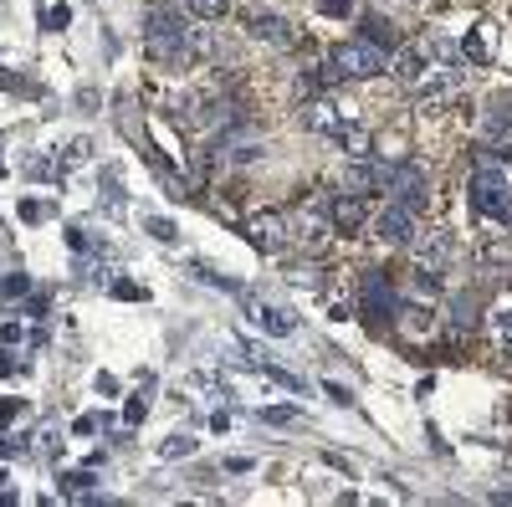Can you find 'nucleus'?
Listing matches in <instances>:
<instances>
[{
	"instance_id": "c85d7f7f",
	"label": "nucleus",
	"mask_w": 512,
	"mask_h": 507,
	"mask_svg": "<svg viewBox=\"0 0 512 507\" xmlns=\"http://www.w3.org/2000/svg\"><path fill=\"white\" fill-rule=\"evenodd\" d=\"M16 369V354H6V349H0V374H11Z\"/></svg>"
},
{
	"instance_id": "412c9836",
	"label": "nucleus",
	"mask_w": 512,
	"mask_h": 507,
	"mask_svg": "<svg viewBox=\"0 0 512 507\" xmlns=\"http://www.w3.org/2000/svg\"><path fill=\"white\" fill-rule=\"evenodd\" d=\"M149 236H159V241H175L180 231H175V221H149Z\"/></svg>"
},
{
	"instance_id": "ddd939ff",
	"label": "nucleus",
	"mask_w": 512,
	"mask_h": 507,
	"mask_svg": "<svg viewBox=\"0 0 512 507\" xmlns=\"http://www.w3.org/2000/svg\"><path fill=\"white\" fill-rule=\"evenodd\" d=\"M492 52H497V36L487 26H477L472 36H466V57H472V62H492Z\"/></svg>"
},
{
	"instance_id": "f3484780",
	"label": "nucleus",
	"mask_w": 512,
	"mask_h": 507,
	"mask_svg": "<svg viewBox=\"0 0 512 507\" xmlns=\"http://www.w3.org/2000/svg\"><path fill=\"white\" fill-rule=\"evenodd\" d=\"M364 31H369L364 41H374V47H390V41H395V31H390V21H379V16H369V21H364Z\"/></svg>"
},
{
	"instance_id": "39448f33",
	"label": "nucleus",
	"mask_w": 512,
	"mask_h": 507,
	"mask_svg": "<svg viewBox=\"0 0 512 507\" xmlns=\"http://www.w3.org/2000/svg\"><path fill=\"white\" fill-rule=\"evenodd\" d=\"M287 236L308 241V246H328V241H333V216H328V200H323V195L297 200V205H292V216H287Z\"/></svg>"
},
{
	"instance_id": "9b49d317",
	"label": "nucleus",
	"mask_w": 512,
	"mask_h": 507,
	"mask_svg": "<svg viewBox=\"0 0 512 507\" xmlns=\"http://www.w3.org/2000/svg\"><path fill=\"white\" fill-rule=\"evenodd\" d=\"M379 236L390 241V246H410V241H415V210L395 200V205L379 216Z\"/></svg>"
},
{
	"instance_id": "9d476101",
	"label": "nucleus",
	"mask_w": 512,
	"mask_h": 507,
	"mask_svg": "<svg viewBox=\"0 0 512 507\" xmlns=\"http://www.w3.org/2000/svg\"><path fill=\"white\" fill-rule=\"evenodd\" d=\"M328 216H333V231L338 236H354L364 226V216H369V205H364V195H333L328 200Z\"/></svg>"
},
{
	"instance_id": "cd10ccee",
	"label": "nucleus",
	"mask_w": 512,
	"mask_h": 507,
	"mask_svg": "<svg viewBox=\"0 0 512 507\" xmlns=\"http://www.w3.org/2000/svg\"><path fill=\"white\" fill-rule=\"evenodd\" d=\"M251 467H256L251 456H231V461H226V472H251Z\"/></svg>"
},
{
	"instance_id": "f257e3e1",
	"label": "nucleus",
	"mask_w": 512,
	"mask_h": 507,
	"mask_svg": "<svg viewBox=\"0 0 512 507\" xmlns=\"http://www.w3.org/2000/svg\"><path fill=\"white\" fill-rule=\"evenodd\" d=\"M472 200L482 216L512 226V159L502 154H477V175H472Z\"/></svg>"
},
{
	"instance_id": "2eb2a0df",
	"label": "nucleus",
	"mask_w": 512,
	"mask_h": 507,
	"mask_svg": "<svg viewBox=\"0 0 512 507\" xmlns=\"http://www.w3.org/2000/svg\"><path fill=\"white\" fill-rule=\"evenodd\" d=\"M159 456H164V461H175V456H195V436H169V441H159Z\"/></svg>"
},
{
	"instance_id": "20e7f679",
	"label": "nucleus",
	"mask_w": 512,
	"mask_h": 507,
	"mask_svg": "<svg viewBox=\"0 0 512 507\" xmlns=\"http://www.w3.org/2000/svg\"><path fill=\"white\" fill-rule=\"evenodd\" d=\"M303 123L313 134H323V139H333V144H344L349 154H369V139H364V129H354V123H344V113H338L333 103H308L303 108Z\"/></svg>"
},
{
	"instance_id": "1a4fd4ad",
	"label": "nucleus",
	"mask_w": 512,
	"mask_h": 507,
	"mask_svg": "<svg viewBox=\"0 0 512 507\" xmlns=\"http://www.w3.org/2000/svg\"><path fill=\"white\" fill-rule=\"evenodd\" d=\"M185 31H180V21L175 16H149V47L159 52V57H185Z\"/></svg>"
},
{
	"instance_id": "0eeeda50",
	"label": "nucleus",
	"mask_w": 512,
	"mask_h": 507,
	"mask_svg": "<svg viewBox=\"0 0 512 507\" xmlns=\"http://www.w3.org/2000/svg\"><path fill=\"white\" fill-rule=\"evenodd\" d=\"M246 241L256 251H267V257H277L287 246V216L282 210H256V216H246Z\"/></svg>"
},
{
	"instance_id": "7ed1b4c3",
	"label": "nucleus",
	"mask_w": 512,
	"mask_h": 507,
	"mask_svg": "<svg viewBox=\"0 0 512 507\" xmlns=\"http://www.w3.org/2000/svg\"><path fill=\"white\" fill-rule=\"evenodd\" d=\"M410 246H415V287L425 292V298H436L441 277L451 272V236L425 231V236H415Z\"/></svg>"
},
{
	"instance_id": "4be33fe9",
	"label": "nucleus",
	"mask_w": 512,
	"mask_h": 507,
	"mask_svg": "<svg viewBox=\"0 0 512 507\" xmlns=\"http://www.w3.org/2000/svg\"><path fill=\"white\" fill-rule=\"evenodd\" d=\"M41 216H47V205H41V200H21V221H41Z\"/></svg>"
},
{
	"instance_id": "aec40b11",
	"label": "nucleus",
	"mask_w": 512,
	"mask_h": 507,
	"mask_svg": "<svg viewBox=\"0 0 512 507\" xmlns=\"http://www.w3.org/2000/svg\"><path fill=\"white\" fill-rule=\"evenodd\" d=\"M318 11L338 21V16H349V11H354V0H318Z\"/></svg>"
},
{
	"instance_id": "b1692460",
	"label": "nucleus",
	"mask_w": 512,
	"mask_h": 507,
	"mask_svg": "<svg viewBox=\"0 0 512 507\" xmlns=\"http://www.w3.org/2000/svg\"><path fill=\"white\" fill-rule=\"evenodd\" d=\"M144 410H149V395H139L134 405H128V426H139V420H144Z\"/></svg>"
},
{
	"instance_id": "5701e85b",
	"label": "nucleus",
	"mask_w": 512,
	"mask_h": 507,
	"mask_svg": "<svg viewBox=\"0 0 512 507\" xmlns=\"http://www.w3.org/2000/svg\"><path fill=\"white\" fill-rule=\"evenodd\" d=\"M26 175H31V180H47V175H52V159H31Z\"/></svg>"
},
{
	"instance_id": "bb28decb",
	"label": "nucleus",
	"mask_w": 512,
	"mask_h": 507,
	"mask_svg": "<svg viewBox=\"0 0 512 507\" xmlns=\"http://www.w3.org/2000/svg\"><path fill=\"white\" fill-rule=\"evenodd\" d=\"M267 420H272V426H287V420H297V410L287 405V410H267Z\"/></svg>"
},
{
	"instance_id": "423d86ee",
	"label": "nucleus",
	"mask_w": 512,
	"mask_h": 507,
	"mask_svg": "<svg viewBox=\"0 0 512 507\" xmlns=\"http://www.w3.org/2000/svg\"><path fill=\"white\" fill-rule=\"evenodd\" d=\"M395 313H400V292L390 287V277H384V272H369L364 277V323L384 328Z\"/></svg>"
},
{
	"instance_id": "6ab92c4d",
	"label": "nucleus",
	"mask_w": 512,
	"mask_h": 507,
	"mask_svg": "<svg viewBox=\"0 0 512 507\" xmlns=\"http://www.w3.org/2000/svg\"><path fill=\"white\" fill-rule=\"evenodd\" d=\"M88 487H93V472H67V477H62V492H67V497L88 492Z\"/></svg>"
},
{
	"instance_id": "393cba45",
	"label": "nucleus",
	"mask_w": 512,
	"mask_h": 507,
	"mask_svg": "<svg viewBox=\"0 0 512 507\" xmlns=\"http://www.w3.org/2000/svg\"><path fill=\"white\" fill-rule=\"evenodd\" d=\"M21 415V400H0V426H6V420H16Z\"/></svg>"
},
{
	"instance_id": "a878e982",
	"label": "nucleus",
	"mask_w": 512,
	"mask_h": 507,
	"mask_svg": "<svg viewBox=\"0 0 512 507\" xmlns=\"http://www.w3.org/2000/svg\"><path fill=\"white\" fill-rule=\"evenodd\" d=\"M328 400H333V405H354V395H349L344 385H328Z\"/></svg>"
},
{
	"instance_id": "f8f14e48",
	"label": "nucleus",
	"mask_w": 512,
	"mask_h": 507,
	"mask_svg": "<svg viewBox=\"0 0 512 507\" xmlns=\"http://www.w3.org/2000/svg\"><path fill=\"white\" fill-rule=\"evenodd\" d=\"M251 26L262 41H272V47H287L292 41V21H282V16H251Z\"/></svg>"
},
{
	"instance_id": "6e6552de",
	"label": "nucleus",
	"mask_w": 512,
	"mask_h": 507,
	"mask_svg": "<svg viewBox=\"0 0 512 507\" xmlns=\"http://www.w3.org/2000/svg\"><path fill=\"white\" fill-rule=\"evenodd\" d=\"M241 308H246V318H251L256 328L272 333V338H282V333L297 328V318H292L287 308H272V303H262V298H251V292H241Z\"/></svg>"
},
{
	"instance_id": "f03ea898",
	"label": "nucleus",
	"mask_w": 512,
	"mask_h": 507,
	"mask_svg": "<svg viewBox=\"0 0 512 507\" xmlns=\"http://www.w3.org/2000/svg\"><path fill=\"white\" fill-rule=\"evenodd\" d=\"M384 67V47H374V41H338V47L328 52V62L318 67V82L328 88V82H349V77H379Z\"/></svg>"
},
{
	"instance_id": "a211bd4d",
	"label": "nucleus",
	"mask_w": 512,
	"mask_h": 507,
	"mask_svg": "<svg viewBox=\"0 0 512 507\" xmlns=\"http://www.w3.org/2000/svg\"><path fill=\"white\" fill-rule=\"evenodd\" d=\"M492 333H497V344H502V349H512V308H502V313L492 318Z\"/></svg>"
},
{
	"instance_id": "dca6fc26",
	"label": "nucleus",
	"mask_w": 512,
	"mask_h": 507,
	"mask_svg": "<svg viewBox=\"0 0 512 507\" xmlns=\"http://www.w3.org/2000/svg\"><path fill=\"white\" fill-rule=\"evenodd\" d=\"M425 72H431V67H425V57H420V52H405V57H400V77L410 82V88H415V82H420Z\"/></svg>"
},
{
	"instance_id": "4468645a",
	"label": "nucleus",
	"mask_w": 512,
	"mask_h": 507,
	"mask_svg": "<svg viewBox=\"0 0 512 507\" xmlns=\"http://www.w3.org/2000/svg\"><path fill=\"white\" fill-rule=\"evenodd\" d=\"M185 11L195 21H221L226 16V0H185Z\"/></svg>"
}]
</instances>
